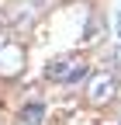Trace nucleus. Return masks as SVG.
I'll return each mask as SVG.
<instances>
[{"instance_id":"f257e3e1","label":"nucleus","mask_w":121,"mask_h":125,"mask_svg":"<svg viewBox=\"0 0 121 125\" xmlns=\"http://www.w3.org/2000/svg\"><path fill=\"white\" fill-rule=\"evenodd\" d=\"M114 94H118V76L111 70H97V73H90L86 76V90H83V97L90 108H107L114 101Z\"/></svg>"},{"instance_id":"f03ea898","label":"nucleus","mask_w":121,"mask_h":125,"mask_svg":"<svg viewBox=\"0 0 121 125\" xmlns=\"http://www.w3.org/2000/svg\"><path fill=\"white\" fill-rule=\"evenodd\" d=\"M28 66V49L21 42H4L0 45V80H17Z\"/></svg>"},{"instance_id":"7ed1b4c3","label":"nucleus","mask_w":121,"mask_h":125,"mask_svg":"<svg viewBox=\"0 0 121 125\" xmlns=\"http://www.w3.org/2000/svg\"><path fill=\"white\" fill-rule=\"evenodd\" d=\"M80 56L76 52H69V56H55V59H49L45 62V80H52V83H66L69 80V73L80 66Z\"/></svg>"},{"instance_id":"20e7f679","label":"nucleus","mask_w":121,"mask_h":125,"mask_svg":"<svg viewBox=\"0 0 121 125\" xmlns=\"http://www.w3.org/2000/svg\"><path fill=\"white\" fill-rule=\"evenodd\" d=\"M104 35H107L104 18H100V14H90L86 24H83V31H80V49H94V45H100Z\"/></svg>"},{"instance_id":"39448f33","label":"nucleus","mask_w":121,"mask_h":125,"mask_svg":"<svg viewBox=\"0 0 121 125\" xmlns=\"http://www.w3.org/2000/svg\"><path fill=\"white\" fill-rule=\"evenodd\" d=\"M42 118H45L42 101H31V104H24V108H21V125H38Z\"/></svg>"},{"instance_id":"423d86ee","label":"nucleus","mask_w":121,"mask_h":125,"mask_svg":"<svg viewBox=\"0 0 121 125\" xmlns=\"http://www.w3.org/2000/svg\"><path fill=\"white\" fill-rule=\"evenodd\" d=\"M86 76H90V73H86V62H80V66H76V70L69 73V80H66V83L73 87V83H80V80H86Z\"/></svg>"},{"instance_id":"0eeeda50","label":"nucleus","mask_w":121,"mask_h":125,"mask_svg":"<svg viewBox=\"0 0 121 125\" xmlns=\"http://www.w3.org/2000/svg\"><path fill=\"white\" fill-rule=\"evenodd\" d=\"M4 24H7V10L0 7V28H4Z\"/></svg>"},{"instance_id":"6e6552de","label":"nucleus","mask_w":121,"mask_h":125,"mask_svg":"<svg viewBox=\"0 0 121 125\" xmlns=\"http://www.w3.org/2000/svg\"><path fill=\"white\" fill-rule=\"evenodd\" d=\"M118 125H121V122H118Z\"/></svg>"}]
</instances>
